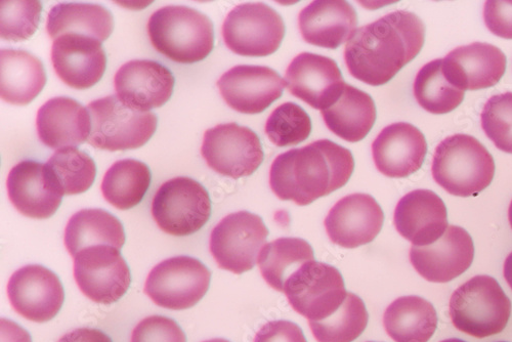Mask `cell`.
Instances as JSON below:
<instances>
[{
    "label": "cell",
    "instance_id": "6da1fadb",
    "mask_svg": "<svg viewBox=\"0 0 512 342\" xmlns=\"http://www.w3.org/2000/svg\"><path fill=\"white\" fill-rule=\"evenodd\" d=\"M425 25L414 13L397 11L357 29L345 50L349 72L380 87L390 82L421 52Z\"/></svg>",
    "mask_w": 512,
    "mask_h": 342
},
{
    "label": "cell",
    "instance_id": "7a4b0ae2",
    "mask_svg": "<svg viewBox=\"0 0 512 342\" xmlns=\"http://www.w3.org/2000/svg\"><path fill=\"white\" fill-rule=\"evenodd\" d=\"M354 169L349 149L319 140L280 154L270 169V186L279 199L307 206L345 187Z\"/></svg>",
    "mask_w": 512,
    "mask_h": 342
},
{
    "label": "cell",
    "instance_id": "3957f363",
    "mask_svg": "<svg viewBox=\"0 0 512 342\" xmlns=\"http://www.w3.org/2000/svg\"><path fill=\"white\" fill-rule=\"evenodd\" d=\"M147 28L155 50L177 63L203 61L215 48L211 20L190 7H164L152 14Z\"/></svg>",
    "mask_w": 512,
    "mask_h": 342
},
{
    "label": "cell",
    "instance_id": "277c9868",
    "mask_svg": "<svg viewBox=\"0 0 512 342\" xmlns=\"http://www.w3.org/2000/svg\"><path fill=\"white\" fill-rule=\"evenodd\" d=\"M432 174L436 183L451 195L477 196L491 185L495 162L476 138L458 134L437 147Z\"/></svg>",
    "mask_w": 512,
    "mask_h": 342
},
{
    "label": "cell",
    "instance_id": "5b68a950",
    "mask_svg": "<svg viewBox=\"0 0 512 342\" xmlns=\"http://www.w3.org/2000/svg\"><path fill=\"white\" fill-rule=\"evenodd\" d=\"M449 310L456 329L485 338L499 334L506 328L511 303L496 279L476 276L454 291Z\"/></svg>",
    "mask_w": 512,
    "mask_h": 342
},
{
    "label": "cell",
    "instance_id": "8992f818",
    "mask_svg": "<svg viewBox=\"0 0 512 342\" xmlns=\"http://www.w3.org/2000/svg\"><path fill=\"white\" fill-rule=\"evenodd\" d=\"M88 110L92 119L88 142L100 150L125 151L141 148L157 130L158 118L155 113L128 106L117 96L93 101Z\"/></svg>",
    "mask_w": 512,
    "mask_h": 342
},
{
    "label": "cell",
    "instance_id": "52a82bcc",
    "mask_svg": "<svg viewBox=\"0 0 512 342\" xmlns=\"http://www.w3.org/2000/svg\"><path fill=\"white\" fill-rule=\"evenodd\" d=\"M207 190L191 178L165 182L152 201V216L166 234L184 237L201 230L211 217Z\"/></svg>",
    "mask_w": 512,
    "mask_h": 342
},
{
    "label": "cell",
    "instance_id": "ba28073f",
    "mask_svg": "<svg viewBox=\"0 0 512 342\" xmlns=\"http://www.w3.org/2000/svg\"><path fill=\"white\" fill-rule=\"evenodd\" d=\"M284 293L296 313L309 321H322L343 306L349 292L335 267L312 261L289 277Z\"/></svg>",
    "mask_w": 512,
    "mask_h": 342
},
{
    "label": "cell",
    "instance_id": "9c48e42d",
    "mask_svg": "<svg viewBox=\"0 0 512 342\" xmlns=\"http://www.w3.org/2000/svg\"><path fill=\"white\" fill-rule=\"evenodd\" d=\"M268 236L269 229L261 217L238 211L212 230L209 248L222 270L241 275L255 267Z\"/></svg>",
    "mask_w": 512,
    "mask_h": 342
},
{
    "label": "cell",
    "instance_id": "30bf717a",
    "mask_svg": "<svg viewBox=\"0 0 512 342\" xmlns=\"http://www.w3.org/2000/svg\"><path fill=\"white\" fill-rule=\"evenodd\" d=\"M211 273L191 256H176L150 272L145 293L164 309L183 311L196 306L209 289Z\"/></svg>",
    "mask_w": 512,
    "mask_h": 342
},
{
    "label": "cell",
    "instance_id": "8fae6325",
    "mask_svg": "<svg viewBox=\"0 0 512 342\" xmlns=\"http://www.w3.org/2000/svg\"><path fill=\"white\" fill-rule=\"evenodd\" d=\"M285 23L270 6L243 4L233 9L223 25L226 46L243 57H267L276 53L285 37Z\"/></svg>",
    "mask_w": 512,
    "mask_h": 342
},
{
    "label": "cell",
    "instance_id": "7c38bea8",
    "mask_svg": "<svg viewBox=\"0 0 512 342\" xmlns=\"http://www.w3.org/2000/svg\"><path fill=\"white\" fill-rule=\"evenodd\" d=\"M201 154L212 170L235 180L253 175L265 157L259 136L235 122L209 128Z\"/></svg>",
    "mask_w": 512,
    "mask_h": 342
},
{
    "label": "cell",
    "instance_id": "4fadbf2b",
    "mask_svg": "<svg viewBox=\"0 0 512 342\" xmlns=\"http://www.w3.org/2000/svg\"><path fill=\"white\" fill-rule=\"evenodd\" d=\"M74 278L85 296L103 305L118 302L132 283L120 250L107 245L81 250L74 258Z\"/></svg>",
    "mask_w": 512,
    "mask_h": 342
},
{
    "label": "cell",
    "instance_id": "5bb4252c",
    "mask_svg": "<svg viewBox=\"0 0 512 342\" xmlns=\"http://www.w3.org/2000/svg\"><path fill=\"white\" fill-rule=\"evenodd\" d=\"M8 296L19 315L36 323L53 320L61 311L65 299L59 277L39 265L16 271L8 284Z\"/></svg>",
    "mask_w": 512,
    "mask_h": 342
},
{
    "label": "cell",
    "instance_id": "9a60e30c",
    "mask_svg": "<svg viewBox=\"0 0 512 342\" xmlns=\"http://www.w3.org/2000/svg\"><path fill=\"white\" fill-rule=\"evenodd\" d=\"M284 80L291 95L321 111L338 99L347 84L334 60L312 53L296 56Z\"/></svg>",
    "mask_w": 512,
    "mask_h": 342
},
{
    "label": "cell",
    "instance_id": "2e32d148",
    "mask_svg": "<svg viewBox=\"0 0 512 342\" xmlns=\"http://www.w3.org/2000/svg\"><path fill=\"white\" fill-rule=\"evenodd\" d=\"M474 258L472 236L457 226H449L431 245H412L410 249V262L416 272L433 283H447L461 276L471 268Z\"/></svg>",
    "mask_w": 512,
    "mask_h": 342
},
{
    "label": "cell",
    "instance_id": "e0dca14e",
    "mask_svg": "<svg viewBox=\"0 0 512 342\" xmlns=\"http://www.w3.org/2000/svg\"><path fill=\"white\" fill-rule=\"evenodd\" d=\"M218 87L230 108L243 114H260L282 97L286 83L270 67L240 65L227 71Z\"/></svg>",
    "mask_w": 512,
    "mask_h": 342
},
{
    "label": "cell",
    "instance_id": "ac0fdd59",
    "mask_svg": "<svg viewBox=\"0 0 512 342\" xmlns=\"http://www.w3.org/2000/svg\"><path fill=\"white\" fill-rule=\"evenodd\" d=\"M383 223L381 206L368 194H352L340 199L324 222L329 239L345 248L371 243L380 233Z\"/></svg>",
    "mask_w": 512,
    "mask_h": 342
},
{
    "label": "cell",
    "instance_id": "d6986e66",
    "mask_svg": "<svg viewBox=\"0 0 512 342\" xmlns=\"http://www.w3.org/2000/svg\"><path fill=\"white\" fill-rule=\"evenodd\" d=\"M172 71L152 60H133L122 65L114 77L117 97L126 105L149 112L165 105L174 94Z\"/></svg>",
    "mask_w": 512,
    "mask_h": 342
},
{
    "label": "cell",
    "instance_id": "ffe728a7",
    "mask_svg": "<svg viewBox=\"0 0 512 342\" xmlns=\"http://www.w3.org/2000/svg\"><path fill=\"white\" fill-rule=\"evenodd\" d=\"M52 62L60 79L75 90H88L103 77L107 56L102 42L88 36L66 34L54 41Z\"/></svg>",
    "mask_w": 512,
    "mask_h": 342
},
{
    "label": "cell",
    "instance_id": "44dd1931",
    "mask_svg": "<svg viewBox=\"0 0 512 342\" xmlns=\"http://www.w3.org/2000/svg\"><path fill=\"white\" fill-rule=\"evenodd\" d=\"M428 154V143L418 128L407 122L384 127L372 144V156L380 173L392 179H405L421 168Z\"/></svg>",
    "mask_w": 512,
    "mask_h": 342
},
{
    "label": "cell",
    "instance_id": "7402d4cb",
    "mask_svg": "<svg viewBox=\"0 0 512 342\" xmlns=\"http://www.w3.org/2000/svg\"><path fill=\"white\" fill-rule=\"evenodd\" d=\"M7 188L9 198L21 215L35 220L53 217L63 195L56 187L46 164L25 160L10 171Z\"/></svg>",
    "mask_w": 512,
    "mask_h": 342
},
{
    "label": "cell",
    "instance_id": "603a6c76",
    "mask_svg": "<svg viewBox=\"0 0 512 342\" xmlns=\"http://www.w3.org/2000/svg\"><path fill=\"white\" fill-rule=\"evenodd\" d=\"M394 223L400 235L413 246H428L448 229L447 207L435 192L415 190L399 201Z\"/></svg>",
    "mask_w": 512,
    "mask_h": 342
},
{
    "label": "cell",
    "instance_id": "cb8c5ba5",
    "mask_svg": "<svg viewBox=\"0 0 512 342\" xmlns=\"http://www.w3.org/2000/svg\"><path fill=\"white\" fill-rule=\"evenodd\" d=\"M506 62L504 53L486 42L459 47L443 59L447 76L464 92L494 87L505 73Z\"/></svg>",
    "mask_w": 512,
    "mask_h": 342
},
{
    "label": "cell",
    "instance_id": "d4e9b609",
    "mask_svg": "<svg viewBox=\"0 0 512 342\" xmlns=\"http://www.w3.org/2000/svg\"><path fill=\"white\" fill-rule=\"evenodd\" d=\"M36 125L39 140L59 150L87 142L92 131L89 110L68 97H57L42 105L37 112Z\"/></svg>",
    "mask_w": 512,
    "mask_h": 342
},
{
    "label": "cell",
    "instance_id": "484cf974",
    "mask_svg": "<svg viewBox=\"0 0 512 342\" xmlns=\"http://www.w3.org/2000/svg\"><path fill=\"white\" fill-rule=\"evenodd\" d=\"M358 15L344 0H317L298 16V26L308 44L336 50L356 31Z\"/></svg>",
    "mask_w": 512,
    "mask_h": 342
},
{
    "label": "cell",
    "instance_id": "4316f807",
    "mask_svg": "<svg viewBox=\"0 0 512 342\" xmlns=\"http://www.w3.org/2000/svg\"><path fill=\"white\" fill-rule=\"evenodd\" d=\"M47 73L44 64L24 50L0 52V96L9 104H30L44 90Z\"/></svg>",
    "mask_w": 512,
    "mask_h": 342
},
{
    "label": "cell",
    "instance_id": "83f0119b",
    "mask_svg": "<svg viewBox=\"0 0 512 342\" xmlns=\"http://www.w3.org/2000/svg\"><path fill=\"white\" fill-rule=\"evenodd\" d=\"M321 112L329 130L350 143L364 140L377 117L372 97L350 84H346L338 99Z\"/></svg>",
    "mask_w": 512,
    "mask_h": 342
},
{
    "label": "cell",
    "instance_id": "f1b7e54d",
    "mask_svg": "<svg viewBox=\"0 0 512 342\" xmlns=\"http://www.w3.org/2000/svg\"><path fill=\"white\" fill-rule=\"evenodd\" d=\"M383 326L396 342H429L438 327V314L426 299L402 296L384 313Z\"/></svg>",
    "mask_w": 512,
    "mask_h": 342
},
{
    "label": "cell",
    "instance_id": "f546056e",
    "mask_svg": "<svg viewBox=\"0 0 512 342\" xmlns=\"http://www.w3.org/2000/svg\"><path fill=\"white\" fill-rule=\"evenodd\" d=\"M64 243L70 255L83 249L107 245L121 250L125 232L121 222L104 209H82L69 220L65 229Z\"/></svg>",
    "mask_w": 512,
    "mask_h": 342
},
{
    "label": "cell",
    "instance_id": "4dcf8cb0",
    "mask_svg": "<svg viewBox=\"0 0 512 342\" xmlns=\"http://www.w3.org/2000/svg\"><path fill=\"white\" fill-rule=\"evenodd\" d=\"M114 29L112 13L101 5L62 3L54 7L47 20V31L57 39L66 34H77L107 40Z\"/></svg>",
    "mask_w": 512,
    "mask_h": 342
},
{
    "label": "cell",
    "instance_id": "1f68e13d",
    "mask_svg": "<svg viewBox=\"0 0 512 342\" xmlns=\"http://www.w3.org/2000/svg\"><path fill=\"white\" fill-rule=\"evenodd\" d=\"M315 261L311 244L301 238H279L266 244L258 263L265 281L275 290L284 292L289 277L304 264Z\"/></svg>",
    "mask_w": 512,
    "mask_h": 342
},
{
    "label": "cell",
    "instance_id": "d6a6232c",
    "mask_svg": "<svg viewBox=\"0 0 512 342\" xmlns=\"http://www.w3.org/2000/svg\"><path fill=\"white\" fill-rule=\"evenodd\" d=\"M151 181L147 164L136 159H123L108 169L102 182V193L115 208L127 210L142 202Z\"/></svg>",
    "mask_w": 512,
    "mask_h": 342
},
{
    "label": "cell",
    "instance_id": "836d02e7",
    "mask_svg": "<svg viewBox=\"0 0 512 342\" xmlns=\"http://www.w3.org/2000/svg\"><path fill=\"white\" fill-rule=\"evenodd\" d=\"M413 93L417 103L432 114L454 111L464 100L465 92L447 76L443 59L425 64L417 73Z\"/></svg>",
    "mask_w": 512,
    "mask_h": 342
},
{
    "label": "cell",
    "instance_id": "e575fe53",
    "mask_svg": "<svg viewBox=\"0 0 512 342\" xmlns=\"http://www.w3.org/2000/svg\"><path fill=\"white\" fill-rule=\"evenodd\" d=\"M46 166L63 196L87 192L97 177V166L94 159L77 148L58 150L49 159Z\"/></svg>",
    "mask_w": 512,
    "mask_h": 342
},
{
    "label": "cell",
    "instance_id": "d590c367",
    "mask_svg": "<svg viewBox=\"0 0 512 342\" xmlns=\"http://www.w3.org/2000/svg\"><path fill=\"white\" fill-rule=\"evenodd\" d=\"M369 315L362 298L349 292L333 315L322 321H309L318 342H353L367 328Z\"/></svg>",
    "mask_w": 512,
    "mask_h": 342
},
{
    "label": "cell",
    "instance_id": "8d00e7d4",
    "mask_svg": "<svg viewBox=\"0 0 512 342\" xmlns=\"http://www.w3.org/2000/svg\"><path fill=\"white\" fill-rule=\"evenodd\" d=\"M311 133V117L300 105L291 102L277 107L266 123V134L278 147L301 144L310 137Z\"/></svg>",
    "mask_w": 512,
    "mask_h": 342
},
{
    "label": "cell",
    "instance_id": "74e56055",
    "mask_svg": "<svg viewBox=\"0 0 512 342\" xmlns=\"http://www.w3.org/2000/svg\"><path fill=\"white\" fill-rule=\"evenodd\" d=\"M0 35L7 41L19 42L29 39L37 30L41 19L40 2L0 3Z\"/></svg>",
    "mask_w": 512,
    "mask_h": 342
},
{
    "label": "cell",
    "instance_id": "f35d334b",
    "mask_svg": "<svg viewBox=\"0 0 512 342\" xmlns=\"http://www.w3.org/2000/svg\"><path fill=\"white\" fill-rule=\"evenodd\" d=\"M482 128L495 146L512 154V93L493 96L481 114Z\"/></svg>",
    "mask_w": 512,
    "mask_h": 342
},
{
    "label": "cell",
    "instance_id": "ab89813d",
    "mask_svg": "<svg viewBox=\"0 0 512 342\" xmlns=\"http://www.w3.org/2000/svg\"><path fill=\"white\" fill-rule=\"evenodd\" d=\"M131 342H187V337L175 320L152 316L136 326Z\"/></svg>",
    "mask_w": 512,
    "mask_h": 342
},
{
    "label": "cell",
    "instance_id": "60d3db41",
    "mask_svg": "<svg viewBox=\"0 0 512 342\" xmlns=\"http://www.w3.org/2000/svg\"><path fill=\"white\" fill-rule=\"evenodd\" d=\"M484 20L493 34L504 39H512V2H486Z\"/></svg>",
    "mask_w": 512,
    "mask_h": 342
},
{
    "label": "cell",
    "instance_id": "b9f144b4",
    "mask_svg": "<svg viewBox=\"0 0 512 342\" xmlns=\"http://www.w3.org/2000/svg\"><path fill=\"white\" fill-rule=\"evenodd\" d=\"M254 342H308L302 328L297 324L278 320L267 323L256 333Z\"/></svg>",
    "mask_w": 512,
    "mask_h": 342
},
{
    "label": "cell",
    "instance_id": "7bdbcfd3",
    "mask_svg": "<svg viewBox=\"0 0 512 342\" xmlns=\"http://www.w3.org/2000/svg\"><path fill=\"white\" fill-rule=\"evenodd\" d=\"M58 342H113L103 331L94 328H78L65 334Z\"/></svg>",
    "mask_w": 512,
    "mask_h": 342
},
{
    "label": "cell",
    "instance_id": "ee69618b",
    "mask_svg": "<svg viewBox=\"0 0 512 342\" xmlns=\"http://www.w3.org/2000/svg\"><path fill=\"white\" fill-rule=\"evenodd\" d=\"M0 342H32V339L20 325L3 318L0 320Z\"/></svg>",
    "mask_w": 512,
    "mask_h": 342
},
{
    "label": "cell",
    "instance_id": "f6af8a7d",
    "mask_svg": "<svg viewBox=\"0 0 512 342\" xmlns=\"http://www.w3.org/2000/svg\"><path fill=\"white\" fill-rule=\"evenodd\" d=\"M504 278L512 289V252L507 256L504 263Z\"/></svg>",
    "mask_w": 512,
    "mask_h": 342
},
{
    "label": "cell",
    "instance_id": "bcb514c9",
    "mask_svg": "<svg viewBox=\"0 0 512 342\" xmlns=\"http://www.w3.org/2000/svg\"><path fill=\"white\" fill-rule=\"evenodd\" d=\"M508 220H509L510 227L512 229V201L508 208Z\"/></svg>",
    "mask_w": 512,
    "mask_h": 342
},
{
    "label": "cell",
    "instance_id": "7dc6e473",
    "mask_svg": "<svg viewBox=\"0 0 512 342\" xmlns=\"http://www.w3.org/2000/svg\"><path fill=\"white\" fill-rule=\"evenodd\" d=\"M203 342H231V341L226 340L224 338H215V339H210V340H206V341H203Z\"/></svg>",
    "mask_w": 512,
    "mask_h": 342
},
{
    "label": "cell",
    "instance_id": "c3c4849f",
    "mask_svg": "<svg viewBox=\"0 0 512 342\" xmlns=\"http://www.w3.org/2000/svg\"><path fill=\"white\" fill-rule=\"evenodd\" d=\"M441 342H466V341L459 339V338H449V339L442 340Z\"/></svg>",
    "mask_w": 512,
    "mask_h": 342
},
{
    "label": "cell",
    "instance_id": "681fc988",
    "mask_svg": "<svg viewBox=\"0 0 512 342\" xmlns=\"http://www.w3.org/2000/svg\"><path fill=\"white\" fill-rule=\"evenodd\" d=\"M498 342H505V341H498Z\"/></svg>",
    "mask_w": 512,
    "mask_h": 342
},
{
    "label": "cell",
    "instance_id": "f907efd6",
    "mask_svg": "<svg viewBox=\"0 0 512 342\" xmlns=\"http://www.w3.org/2000/svg\"><path fill=\"white\" fill-rule=\"evenodd\" d=\"M368 342H373V341H368Z\"/></svg>",
    "mask_w": 512,
    "mask_h": 342
}]
</instances>
